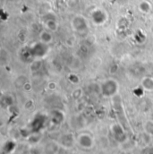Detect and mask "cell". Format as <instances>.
Returning a JSON list of instances; mask_svg holds the SVG:
<instances>
[{"instance_id": "cell-1", "label": "cell", "mask_w": 153, "mask_h": 154, "mask_svg": "<svg viewBox=\"0 0 153 154\" xmlns=\"http://www.w3.org/2000/svg\"><path fill=\"white\" fill-rule=\"evenodd\" d=\"M101 91L103 95L105 96H112L116 93L117 90H118V84L116 82V81L113 79H109L107 81H105L101 86Z\"/></svg>"}, {"instance_id": "cell-2", "label": "cell", "mask_w": 153, "mask_h": 154, "mask_svg": "<svg viewBox=\"0 0 153 154\" xmlns=\"http://www.w3.org/2000/svg\"><path fill=\"white\" fill-rule=\"evenodd\" d=\"M72 25L74 27V29L77 32H81L84 31L85 29H87V23L84 20V18L82 16H75L73 19L72 22Z\"/></svg>"}, {"instance_id": "cell-3", "label": "cell", "mask_w": 153, "mask_h": 154, "mask_svg": "<svg viewBox=\"0 0 153 154\" xmlns=\"http://www.w3.org/2000/svg\"><path fill=\"white\" fill-rule=\"evenodd\" d=\"M91 18H92V21L95 23H97V24H102V23H104L107 21V14L102 10L97 9V10H95L92 13Z\"/></svg>"}, {"instance_id": "cell-4", "label": "cell", "mask_w": 153, "mask_h": 154, "mask_svg": "<svg viewBox=\"0 0 153 154\" xmlns=\"http://www.w3.org/2000/svg\"><path fill=\"white\" fill-rule=\"evenodd\" d=\"M139 8L141 10V12H142L144 14H148L151 11V5L148 1H142L139 5Z\"/></svg>"}, {"instance_id": "cell-5", "label": "cell", "mask_w": 153, "mask_h": 154, "mask_svg": "<svg viewBox=\"0 0 153 154\" xmlns=\"http://www.w3.org/2000/svg\"><path fill=\"white\" fill-rule=\"evenodd\" d=\"M142 87L147 90H153V79L151 77H145L142 80Z\"/></svg>"}, {"instance_id": "cell-6", "label": "cell", "mask_w": 153, "mask_h": 154, "mask_svg": "<svg viewBox=\"0 0 153 154\" xmlns=\"http://www.w3.org/2000/svg\"><path fill=\"white\" fill-rule=\"evenodd\" d=\"M46 25L48 30L53 31V32L57 29V23L56 22V19H47L46 21Z\"/></svg>"}, {"instance_id": "cell-7", "label": "cell", "mask_w": 153, "mask_h": 154, "mask_svg": "<svg viewBox=\"0 0 153 154\" xmlns=\"http://www.w3.org/2000/svg\"><path fill=\"white\" fill-rule=\"evenodd\" d=\"M40 38H41V42H44L46 44L49 43L52 39V37H51V34L47 32H41L40 34Z\"/></svg>"}]
</instances>
